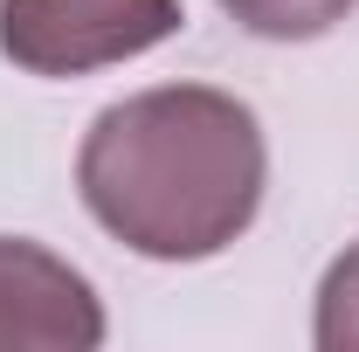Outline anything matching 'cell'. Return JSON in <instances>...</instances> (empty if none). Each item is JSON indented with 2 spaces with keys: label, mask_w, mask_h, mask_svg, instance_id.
I'll use <instances>...</instances> for the list:
<instances>
[{
  "label": "cell",
  "mask_w": 359,
  "mask_h": 352,
  "mask_svg": "<svg viewBox=\"0 0 359 352\" xmlns=\"http://www.w3.org/2000/svg\"><path fill=\"white\" fill-rule=\"evenodd\" d=\"M180 35V0H0V55L28 76H90Z\"/></svg>",
  "instance_id": "cell-2"
},
{
  "label": "cell",
  "mask_w": 359,
  "mask_h": 352,
  "mask_svg": "<svg viewBox=\"0 0 359 352\" xmlns=\"http://www.w3.org/2000/svg\"><path fill=\"white\" fill-rule=\"evenodd\" d=\"M104 339V311L62 256L35 242H0V346L83 352Z\"/></svg>",
  "instance_id": "cell-3"
},
{
  "label": "cell",
  "mask_w": 359,
  "mask_h": 352,
  "mask_svg": "<svg viewBox=\"0 0 359 352\" xmlns=\"http://www.w3.org/2000/svg\"><path fill=\"white\" fill-rule=\"evenodd\" d=\"M263 166V125L242 97L166 83L97 111L76 152V187L125 249L152 263H201L256 221Z\"/></svg>",
  "instance_id": "cell-1"
},
{
  "label": "cell",
  "mask_w": 359,
  "mask_h": 352,
  "mask_svg": "<svg viewBox=\"0 0 359 352\" xmlns=\"http://www.w3.org/2000/svg\"><path fill=\"white\" fill-rule=\"evenodd\" d=\"M318 346L325 352H359V242L318 283Z\"/></svg>",
  "instance_id": "cell-5"
},
{
  "label": "cell",
  "mask_w": 359,
  "mask_h": 352,
  "mask_svg": "<svg viewBox=\"0 0 359 352\" xmlns=\"http://www.w3.org/2000/svg\"><path fill=\"white\" fill-rule=\"evenodd\" d=\"M222 7L263 42H311V35H332L359 0H222Z\"/></svg>",
  "instance_id": "cell-4"
}]
</instances>
